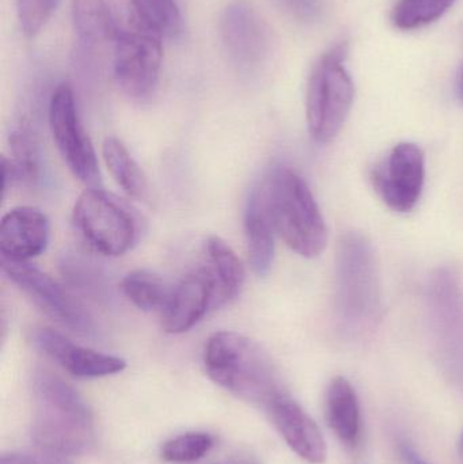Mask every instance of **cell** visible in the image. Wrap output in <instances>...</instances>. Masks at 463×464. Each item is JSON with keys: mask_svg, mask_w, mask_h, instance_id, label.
<instances>
[{"mask_svg": "<svg viewBox=\"0 0 463 464\" xmlns=\"http://www.w3.org/2000/svg\"><path fill=\"white\" fill-rule=\"evenodd\" d=\"M5 277L29 297L46 316L60 326L67 327L79 334L92 332V322L83 305L73 299L56 280L29 262H13L2 259Z\"/></svg>", "mask_w": 463, "mask_h": 464, "instance_id": "obj_10", "label": "cell"}, {"mask_svg": "<svg viewBox=\"0 0 463 464\" xmlns=\"http://www.w3.org/2000/svg\"><path fill=\"white\" fill-rule=\"evenodd\" d=\"M171 289L160 276L146 269L133 270L121 281L124 296L144 313H162L168 304Z\"/></svg>", "mask_w": 463, "mask_h": 464, "instance_id": "obj_23", "label": "cell"}, {"mask_svg": "<svg viewBox=\"0 0 463 464\" xmlns=\"http://www.w3.org/2000/svg\"><path fill=\"white\" fill-rule=\"evenodd\" d=\"M294 18L313 22L321 14V0H276Z\"/></svg>", "mask_w": 463, "mask_h": 464, "instance_id": "obj_28", "label": "cell"}, {"mask_svg": "<svg viewBox=\"0 0 463 464\" xmlns=\"http://www.w3.org/2000/svg\"><path fill=\"white\" fill-rule=\"evenodd\" d=\"M220 37L230 62L241 71H255L268 59L271 35L260 14L245 0L223 11Z\"/></svg>", "mask_w": 463, "mask_h": 464, "instance_id": "obj_12", "label": "cell"}, {"mask_svg": "<svg viewBox=\"0 0 463 464\" xmlns=\"http://www.w3.org/2000/svg\"><path fill=\"white\" fill-rule=\"evenodd\" d=\"M212 447H214V438L208 433L188 432L166 441L160 450V455L166 462H196L206 457Z\"/></svg>", "mask_w": 463, "mask_h": 464, "instance_id": "obj_26", "label": "cell"}, {"mask_svg": "<svg viewBox=\"0 0 463 464\" xmlns=\"http://www.w3.org/2000/svg\"><path fill=\"white\" fill-rule=\"evenodd\" d=\"M459 455H461V459L463 463V433L461 436V440H459Z\"/></svg>", "mask_w": 463, "mask_h": 464, "instance_id": "obj_30", "label": "cell"}, {"mask_svg": "<svg viewBox=\"0 0 463 464\" xmlns=\"http://www.w3.org/2000/svg\"><path fill=\"white\" fill-rule=\"evenodd\" d=\"M51 237L48 217L35 207L11 209L0 223L2 259L27 262L45 253Z\"/></svg>", "mask_w": 463, "mask_h": 464, "instance_id": "obj_15", "label": "cell"}, {"mask_svg": "<svg viewBox=\"0 0 463 464\" xmlns=\"http://www.w3.org/2000/svg\"><path fill=\"white\" fill-rule=\"evenodd\" d=\"M261 185L283 242L304 258L320 256L328 245V227L307 182L296 171L279 168Z\"/></svg>", "mask_w": 463, "mask_h": 464, "instance_id": "obj_4", "label": "cell"}, {"mask_svg": "<svg viewBox=\"0 0 463 464\" xmlns=\"http://www.w3.org/2000/svg\"><path fill=\"white\" fill-rule=\"evenodd\" d=\"M72 19L83 53L95 56L113 49L117 18L108 0H72Z\"/></svg>", "mask_w": 463, "mask_h": 464, "instance_id": "obj_18", "label": "cell"}, {"mask_svg": "<svg viewBox=\"0 0 463 464\" xmlns=\"http://www.w3.org/2000/svg\"><path fill=\"white\" fill-rule=\"evenodd\" d=\"M247 258L256 275H268L275 259V230L263 185L253 190L244 218Z\"/></svg>", "mask_w": 463, "mask_h": 464, "instance_id": "obj_17", "label": "cell"}, {"mask_svg": "<svg viewBox=\"0 0 463 464\" xmlns=\"http://www.w3.org/2000/svg\"><path fill=\"white\" fill-rule=\"evenodd\" d=\"M49 127L54 144L72 176L87 188H101L97 152L76 109L72 89L60 84L49 102Z\"/></svg>", "mask_w": 463, "mask_h": 464, "instance_id": "obj_9", "label": "cell"}, {"mask_svg": "<svg viewBox=\"0 0 463 464\" xmlns=\"http://www.w3.org/2000/svg\"><path fill=\"white\" fill-rule=\"evenodd\" d=\"M266 413L287 446L299 458L313 464L325 462L328 449L323 432L291 395L276 401Z\"/></svg>", "mask_w": 463, "mask_h": 464, "instance_id": "obj_16", "label": "cell"}, {"mask_svg": "<svg viewBox=\"0 0 463 464\" xmlns=\"http://www.w3.org/2000/svg\"><path fill=\"white\" fill-rule=\"evenodd\" d=\"M0 464H71L59 455L48 454L41 451V454H26V452H8L0 458Z\"/></svg>", "mask_w": 463, "mask_h": 464, "instance_id": "obj_29", "label": "cell"}, {"mask_svg": "<svg viewBox=\"0 0 463 464\" xmlns=\"http://www.w3.org/2000/svg\"><path fill=\"white\" fill-rule=\"evenodd\" d=\"M456 0H400L393 10L394 26L415 30L442 18Z\"/></svg>", "mask_w": 463, "mask_h": 464, "instance_id": "obj_24", "label": "cell"}, {"mask_svg": "<svg viewBox=\"0 0 463 464\" xmlns=\"http://www.w3.org/2000/svg\"><path fill=\"white\" fill-rule=\"evenodd\" d=\"M117 18L113 46V72L117 86L130 100L144 101L154 94L162 68V34L133 10Z\"/></svg>", "mask_w": 463, "mask_h": 464, "instance_id": "obj_6", "label": "cell"}, {"mask_svg": "<svg viewBox=\"0 0 463 464\" xmlns=\"http://www.w3.org/2000/svg\"><path fill=\"white\" fill-rule=\"evenodd\" d=\"M217 308V286L208 267L188 273L173 289L163 308L162 327L169 334H182Z\"/></svg>", "mask_w": 463, "mask_h": 464, "instance_id": "obj_13", "label": "cell"}, {"mask_svg": "<svg viewBox=\"0 0 463 464\" xmlns=\"http://www.w3.org/2000/svg\"><path fill=\"white\" fill-rule=\"evenodd\" d=\"M380 267L371 240L358 231L340 237L336 250V314L340 330L362 335L381 318Z\"/></svg>", "mask_w": 463, "mask_h": 464, "instance_id": "obj_3", "label": "cell"}, {"mask_svg": "<svg viewBox=\"0 0 463 464\" xmlns=\"http://www.w3.org/2000/svg\"><path fill=\"white\" fill-rule=\"evenodd\" d=\"M102 157L114 182L128 198L135 200L147 198L149 179L121 140L116 138L106 139L102 144Z\"/></svg>", "mask_w": 463, "mask_h": 464, "instance_id": "obj_22", "label": "cell"}, {"mask_svg": "<svg viewBox=\"0 0 463 464\" xmlns=\"http://www.w3.org/2000/svg\"><path fill=\"white\" fill-rule=\"evenodd\" d=\"M348 53L347 43L329 49L313 68L307 83V128L320 144L334 140L352 109L355 84L344 65Z\"/></svg>", "mask_w": 463, "mask_h": 464, "instance_id": "obj_5", "label": "cell"}, {"mask_svg": "<svg viewBox=\"0 0 463 464\" xmlns=\"http://www.w3.org/2000/svg\"><path fill=\"white\" fill-rule=\"evenodd\" d=\"M325 413L329 428L345 446L355 447L361 438V408L352 384L337 376L326 390Z\"/></svg>", "mask_w": 463, "mask_h": 464, "instance_id": "obj_20", "label": "cell"}, {"mask_svg": "<svg viewBox=\"0 0 463 464\" xmlns=\"http://www.w3.org/2000/svg\"><path fill=\"white\" fill-rule=\"evenodd\" d=\"M8 141L10 158L2 157L3 193L15 184L35 185L41 177L40 146L30 125H19Z\"/></svg>", "mask_w": 463, "mask_h": 464, "instance_id": "obj_19", "label": "cell"}, {"mask_svg": "<svg viewBox=\"0 0 463 464\" xmlns=\"http://www.w3.org/2000/svg\"><path fill=\"white\" fill-rule=\"evenodd\" d=\"M73 225L84 242L105 256H121L140 237L138 217L102 188H87L73 207Z\"/></svg>", "mask_w": 463, "mask_h": 464, "instance_id": "obj_7", "label": "cell"}, {"mask_svg": "<svg viewBox=\"0 0 463 464\" xmlns=\"http://www.w3.org/2000/svg\"><path fill=\"white\" fill-rule=\"evenodd\" d=\"M60 0H16V13L22 33L27 38L35 37L45 26Z\"/></svg>", "mask_w": 463, "mask_h": 464, "instance_id": "obj_27", "label": "cell"}, {"mask_svg": "<svg viewBox=\"0 0 463 464\" xmlns=\"http://www.w3.org/2000/svg\"><path fill=\"white\" fill-rule=\"evenodd\" d=\"M207 267L211 272L217 286V308L233 302L244 288V265L230 245L217 235L206 242Z\"/></svg>", "mask_w": 463, "mask_h": 464, "instance_id": "obj_21", "label": "cell"}, {"mask_svg": "<svg viewBox=\"0 0 463 464\" xmlns=\"http://www.w3.org/2000/svg\"><path fill=\"white\" fill-rule=\"evenodd\" d=\"M33 343L45 356L76 378H103L116 375L127 368V362L121 357L84 348L56 330L35 329Z\"/></svg>", "mask_w": 463, "mask_h": 464, "instance_id": "obj_14", "label": "cell"}, {"mask_svg": "<svg viewBox=\"0 0 463 464\" xmlns=\"http://www.w3.org/2000/svg\"><path fill=\"white\" fill-rule=\"evenodd\" d=\"M203 362L214 383L265 411L291 395L271 354L241 333L212 334L204 348Z\"/></svg>", "mask_w": 463, "mask_h": 464, "instance_id": "obj_1", "label": "cell"}, {"mask_svg": "<svg viewBox=\"0 0 463 464\" xmlns=\"http://www.w3.org/2000/svg\"><path fill=\"white\" fill-rule=\"evenodd\" d=\"M34 414L32 440L41 451L59 457L86 452L94 443V419L82 395L49 371L33 376Z\"/></svg>", "mask_w": 463, "mask_h": 464, "instance_id": "obj_2", "label": "cell"}, {"mask_svg": "<svg viewBox=\"0 0 463 464\" xmlns=\"http://www.w3.org/2000/svg\"><path fill=\"white\" fill-rule=\"evenodd\" d=\"M427 307L440 359L463 378V288L450 267H439L429 277Z\"/></svg>", "mask_w": 463, "mask_h": 464, "instance_id": "obj_8", "label": "cell"}, {"mask_svg": "<svg viewBox=\"0 0 463 464\" xmlns=\"http://www.w3.org/2000/svg\"><path fill=\"white\" fill-rule=\"evenodd\" d=\"M133 10L159 34L173 35L181 32L182 18L176 0H132Z\"/></svg>", "mask_w": 463, "mask_h": 464, "instance_id": "obj_25", "label": "cell"}, {"mask_svg": "<svg viewBox=\"0 0 463 464\" xmlns=\"http://www.w3.org/2000/svg\"><path fill=\"white\" fill-rule=\"evenodd\" d=\"M426 181V157L415 143H399L371 171L375 192L393 211L405 214L418 206Z\"/></svg>", "mask_w": 463, "mask_h": 464, "instance_id": "obj_11", "label": "cell"}]
</instances>
